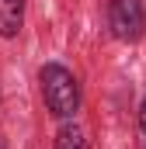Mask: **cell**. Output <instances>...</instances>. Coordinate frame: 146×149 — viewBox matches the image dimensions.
<instances>
[{"label":"cell","mask_w":146,"mask_h":149,"mask_svg":"<svg viewBox=\"0 0 146 149\" xmlns=\"http://www.w3.org/2000/svg\"><path fill=\"white\" fill-rule=\"evenodd\" d=\"M38 83H42V101L52 118H73L80 108V83L77 76L63 66V63H45L38 70Z\"/></svg>","instance_id":"1"},{"label":"cell","mask_w":146,"mask_h":149,"mask_svg":"<svg viewBox=\"0 0 146 149\" xmlns=\"http://www.w3.org/2000/svg\"><path fill=\"white\" fill-rule=\"evenodd\" d=\"M25 28V0H0V38H18Z\"/></svg>","instance_id":"3"},{"label":"cell","mask_w":146,"mask_h":149,"mask_svg":"<svg viewBox=\"0 0 146 149\" xmlns=\"http://www.w3.org/2000/svg\"><path fill=\"white\" fill-rule=\"evenodd\" d=\"M108 28L118 42H139L146 31V10L139 0H108Z\"/></svg>","instance_id":"2"},{"label":"cell","mask_w":146,"mask_h":149,"mask_svg":"<svg viewBox=\"0 0 146 149\" xmlns=\"http://www.w3.org/2000/svg\"><path fill=\"white\" fill-rule=\"evenodd\" d=\"M56 149H91L87 146V139H84V128L80 125H59V132H56Z\"/></svg>","instance_id":"4"},{"label":"cell","mask_w":146,"mask_h":149,"mask_svg":"<svg viewBox=\"0 0 146 149\" xmlns=\"http://www.w3.org/2000/svg\"><path fill=\"white\" fill-rule=\"evenodd\" d=\"M139 128H143V135H146V97H143V104H139Z\"/></svg>","instance_id":"5"}]
</instances>
